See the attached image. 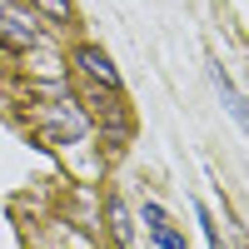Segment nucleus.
I'll return each mask as SVG.
<instances>
[{
	"label": "nucleus",
	"mask_w": 249,
	"mask_h": 249,
	"mask_svg": "<svg viewBox=\"0 0 249 249\" xmlns=\"http://www.w3.org/2000/svg\"><path fill=\"white\" fill-rule=\"evenodd\" d=\"M40 10H45L50 20H70V0H35Z\"/></svg>",
	"instance_id": "7"
},
{
	"label": "nucleus",
	"mask_w": 249,
	"mask_h": 249,
	"mask_svg": "<svg viewBox=\"0 0 249 249\" xmlns=\"http://www.w3.org/2000/svg\"><path fill=\"white\" fill-rule=\"evenodd\" d=\"M195 214H199V224H204V239H210V249H224V239H219V230H214L210 210H204V204H195Z\"/></svg>",
	"instance_id": "6"
},
{
	"label": "nucleus",
	"mask_w": 249,
	"mask_h": 249,
	"mask_svg": "<svg viewBox=\"0 0 249 249\" xmlns=\"http://www.w3.org/2000/svg\"><path fill=\"white\" fill-rule=\"evenodd\" d=\"M214 85H219V95H224V105L234 110V120H244V124H249V105L239 100V90L230 85V80H224V70H214Z\"/></svg>",
	"instance_id": "5"
},
{
	"label": "nucleus",
	"mask_w": 249,
	"mask_h": 249,
	"mask_svg": "<svg viewBox=\"0 0 249 249\" xmlns=\"http://www.w3.org/2000/svg\"><path fill=\"white\" fill-rule=\"evenodd\" d=\"M90 115L105 124V130L115 135V140H124L130 135V110H124V100H120V90H105L100 85L95 95H90Z\"/></svg>",
	"instance_id": "1"
},
{
	"label": "nucleus",
	"mask_w": 249,
	"mask_h": 249,
	"mask_svg": "<svg viewBox=\"0 0 249 249\" xmlns=\"http://www.w3.org/2000/svg\"><path fill=\"white\" fill-rule=\"evenodd\" d=\"M105 214H110V234H115V244H120V249H135V230H130V210H124L120 199H110V204H105Z\"/></svg>",
	"instance_id": "4"
},
{
	"label": "nucleus",
	"mask_w": 249,
	"mask_h": 249,
	"mask_svg": "<svg viewBox=\"0 0 249 249\" xmlns=\"http://www.w3.org/2000/svg\"><path fill=\"white\" fill-rule=\"evenodd\" d=\"M75 65L85 70L95 85H105V90H120V70H115V60L100 50V45H80L75 50Z\"/></svg>",
	"instance_id": "2"
},
{
	"label": "nucleus",
	"mask_w": 249,
	"mask_h": 249,
	"mask_svg": "<svg viewBox=\"0 0 249 249\" xmlns=\"http://www.w3.org/2000/svg\"><path fill=\"white\" fill-rule=\"evenodd\" d=\"M0 40H5V45H15V50H25V45H35V40H40V30H35L30 15H20V10H0Z\"/></svg>",
	"instance_id": "3"
},
{
	"label": "nucleus",
	"mask_w": 249,
	"mask_h": 249,
	"mask_svg": "<svg viewBox=\"0 0 249 249\" xmlns=\"http://www.w3.org/2000/svg\"><path fill=\"white\" fill-rule=\"evenodd\" d=\"M150 234L160 239V249H184V239H179V234L170 230V224H160V230H150Z\"/></svg>",
	"instance_id": "8"
},
{
	"label": "nucleus",
	"mask_w": 249,
	"mask_h": 249,
	"mask_svg": "<svg viewBox=\"0 0 249 249\" xmlns=\"http://www.w3.org/2000/svg\"><path fill=\"white\" fill-rule=\"evenodd\" d=\"M239 249H249V234H244V230H239Z\"/></svg>",
	"instance_id": "10"
},
{
	"label": "nucleus",
	"mask_w": 249,
	"mask_h": 249,
	"mask_svg": "<svg viewBox=\"0 0 249 249\" xmlns=\"http://www.w3.org/2000/svg\"><path fill=\"white\" fill-rule=\"evenodd\" d=\"M144 224H150V230H160V224H170V219H164L160 204H144Z\"/></svg>",
	"instance_id": "9"
}]
</instances>
